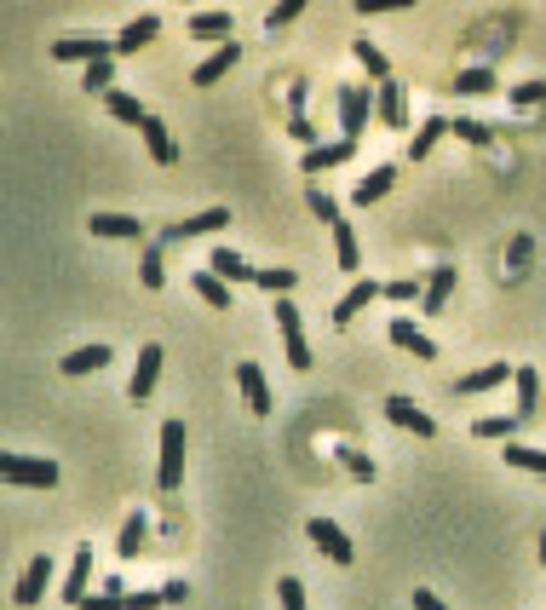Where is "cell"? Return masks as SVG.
<instances>
[{
    "instance_id": "4316f807",
    "label": "cell",
    "mask_w": 546,
    "mask_h": 610,
    "mask_svg": "<svg viewBox=\"0 0 546 610\" xmlns=\"http://www.w3.org/2000/svg\"><path fill=\"white\" fill-rule=\"evenodd\" d=\"M449 294H455V265H437L432 277H426V311H443V305H449Z\"/></svg>"
},
{
    "instance_id": "836d02e7",
    "label": "cell",
    "mask_w": 546,
    "mask_h": 610,
    "mask_svg": "<svg viewBox=\"0 0 546 610\" xmlns=\"http://www.w3.org/2000/svg\"><path fill=\"white\" fill-rule=\"evenodd\" d=\"M81 610H133V593H127L121 582H110L104 593H87V599H81Z\"/></svg>"
},
{
    "instance_id": "ba28073f",
    "label": "cell",
    "mask_w": 546,
    "mask_h": 610,
    "mask_svg": "<svg viewBox=\"0 0 546 610\" xmlns=\"http://www.w3.org/2000/svg\"><path fill=\"white\" fill-rule=\"evenodd\" d=\"M161 363H167V352H161L156 340L150 346H138V363H133V380H127V398L144 403L150 392H156V380H161Z\"/></svg>"
},
{
    "instance_id": "7bdbcfd3",
    "label": "cell",
    "mask_w": 546,
    "mask_h": 610,
    "mask_svg": "<svg viewBox=\"0 0 546 610\" xmlns=\"http://www.w3.org/2000/svg\"><path fill=\"white\" fill-rule=\"evenodd\" d=\"M305 202H311V213H317L322 225H334V219H340V202H334L328 190H317V185H311V196H305Z\"/></svg>"
},
{
    "instance_id": "ffe728a7",
    "label": "cell",
    "mask_w": 546,
    "mask_h": 610,
    "mask_svg": "<svg viewBox=\"0 0 546 610\" xmlns=\"http://www.w3.org/2000/svg\"><path fill=\"white\" fill-rule=\"evenodd\" d=\"M138 133H144V144H150V156H156L161 167L179 162V144H173V133H167V121H161V116H150L144 127H138Z\"/></svg>"
},
{
    "instance_id": "8d00e7d4",
    "label": "cell",
    "mask_w": 546,
    "mask_h": 610,
    "mask_svg": "<svg viewBox=\"0 0 546 610\" xmlns=\"http://www.w3.org/2000/svg\"><path fill=\"white\" fill-rule=\"evenodd\" d=\"M380 294H386L391 305H414V300H426V288H420V277H397V282H380Z\"/></svg>"
},
{
    "instance_id": "f35d334b",
    "label": "cell",
    "mask_w": 546,
    "mask_h": 610,
    "mask_svg": "<svg viewBox=\"0 0 546 610\" xmlns=\"http://www.w3.org/2000/svg\"><path fill=\"white\" fill-rule=\"evenodd\" d=\"M81 87H87V93H104V98H110V93H115V58H104V64H87Z\"/></svg>"
},
{
    "instance_id": "7402d4cb",
    "label": "cell",
    "mask_w": 546,
    "mask_h": 610,
    "mask_svg": "<svg viewBox=\"0 0 546 610\" xmlns=\"http://www.w3.org/2000/svg\"><path fill=\"white\" fill-rule=\"evenodd\" d=\"M230 29H236L230 12H190V35H196V41H219V47H225Z\"/></svg>"
},
{
    "instance_id": "8992f818",
    "label": "cell",
    "mask_w": 546,
    "mask_h": 610,
    "mask_svg": "<svg viewBox=\"0 0 546 610\" xmlns=\"http://www.w3.org/2000/svg\"><path fill=\"white\" fill-rule=\"evenodd\" d=\"M184 478V421H161V490H179Z\"/></svg>"
},
{
    "instance_id": "9c48e42d",
    "label": "cell",
    "mask_w": 546,
    "mask_h": 610,
    "mask_svg": "<svg viewBox=\"0 0 546 610\" xmlns=\"http://www.w3.org/2000/svg\"><path fill=\"white\" fill-rule=\"evenodd\" d=\"M386 415H391V426H403V432H414V438H437V421L409 398V392H391V398H386Z\"/></svg>"
},
{
    "instance_id": "ab89813d",
    "label": "cell",
    "mask_w": 546,
    "mask_h": 610,
    "mask_svg": "<svg viewBox=\"0 0 546 610\" xmlns=\"http://www.w3.org/2000/svg\"><path fill=\"white\" fill-rule=\"evenodd\" d=\"M449 133H455V139H466V144H495V127H483V121H466V116L449 121Z\"/></svg>"
},
{
    "instance_id": "f907efd6",
    "label": "cell",
    "mask_w": 546,
    "mask_h": 610,
    "mask_svg": "<svg viewBox=\"0 0 546 610\" xmlns=\"http://www.w3.org/2000/svg\"><path fill=\"white\" fill-rule=\"evenodd\" d=\"M184 593H190L184 582H161V605H184Z\"/></svg>"
},
{
    "instance_id": "5b68a950",
    "label": "cell",
    "mask_w": 546,
    "mask_h": 610,
    "mask_svg": "<svg viewBox=\"0 0 546 610\" xmlns=\"http://www.w3.org/2000/svg\"><path fill=\"white\" fill-rule=\"evenodd\" d=\"M52 58H58V64H104V58H115V41H98V35H64V41H52Z\"/></svg>"
},
{
    "instance_id": "7a4b0ae2",
    "label": "cell",
    "mask_w": 546,
    "mask_h": 610,
    "mask_svg": "<svg viewBox=\"0 0 546 610\" xmlns=\"http://www.w3.org/2000/svg\"><path fill=\"white\" fill-rule=\"evenodd\" d=\"M0 478H6V484H23V490H52V484H58V467L41 461V455H0Z\"/></svg>"
},
{
    "instance_id": "816d5d0a",
    "label": "cell",
    "mask_w": 546,
    "mask_h": 610,
    "mask_svg": "<svg viewBox=\"0 0 546 610\" xmlns=\"http://www.w3.org/2000/svg\"><path fill=\"white\" fill-rule=\"evenodd\" d=\"M541 564H546V536H541Z\"/></svg>"
},
{
    "instance_id": "f1b7e54d",
    "label": "cell",
    "mask_w": 546,
    "mask_h": 610,
    "mask_svg": "<svg viewBox=\"0 0 546 610\" xmlns=\"http://www.w3.org/2000/svg\"><path fill=\"white\" fill-rule=\"evenodd\" d=\"M334 254H340V271H363V254H357V231L345 225V213L334 219Z\"/></svg>"
},
{
    "instance_id": "277c9868",
    "label": "cell",
    "mask_w": 546,
    "mask_h": 610,
    "mask_svg": "<svg viewBox=\"0 0 546 610\" xmlns=\"http://www.w3.org/2000/svg\"><path fill=\"white\" fill-rule=\"evenodd\" d=\"M305 536H311V547H317L322 559H334V564H351V559H357L351 536H345L334 518H311V524H305Z\"/></svg>"
},
{
    "instance_id": "52a82bcc",
    "label": "cell",
    "mask_w": 546,
    "mask_h": 610,
    "mask_svg": "<svg viewBox=\"0 0 546 610\" xmlns=\"http://www.w3.org/2000/svg\"><path fill=\"white\" fill-rule=\"evenodd\" d=\"M225 225H230V208H207V213H196V219L167 225V231H161V248H173V242H196V236H213V231H225Z\"/></svg>"
},
{
    "instance_id": "f6af8a7d",
    "label": "cell",
    "mask_w": 546,
    "mask_h": 610,
    "mask_svg": "<svg viewBox=\"0 0 546 610\" xmlns=\"http://www.w3.org/2000/svg\"><path fill=\"white\" fill-rule=\"evenodd\" d=\"M299 12H305V0H282V6H271V18H265V24H271V29H288Z\"/></svg>"
},
{
    "instance_id": "d590c367",
    "label": "cell",
    "mask_w": 546,
    "mask_h": 610,
    "mask_svg": "<svg viewBox=\"0 0 546 610\" xmlns=\"http://www.w3.org/2000/svg\"><path fill=\"white\" fill-rule=\"evenodd\" d=\"M351 52H357V64H363L374 81H391V64H386V52L374 47V41H351Z\"/></svg>"
},
{
    "instance_id": "8fae6325",
    "label": "cell",
    "mask_w": 546,
    "mask_h": 610,
    "mask_svg": "<svg viewBox=\"0 0 546 610\" xmlns=\"http://www.w3.org/2000/svg\"><path fill=\"white\" fill-rule=\"evenodd\" d=\"M236 386H242V398H248L253 415H271V409H276L271 380H265V369H259V363H236Z\"/></svg>"
},
{
    "instance_id": "60d3db41",
    "label": "cell",
    "mask_w": 546,
    "mask_h": 610,
    "mask_svg": "<svg viewBox=\"0 0 546 610\" xmlns=\"http://www.w3.org/2000/svg\"><path fill=\"white\" fill-rule=\"evenodd\" d=\"M253 282H259L265 294H276V300H282V294H288L299 277H294V271H276V265H271V271H253Z\"/></svg>"
},
{
    "instance_id": "e575fe53",
    "label": "cell",
    "mask_w": 546,
    "mask_h": 610,
    "mask_svg": "<svg viewBox=\"0 0 546 610\" xmlns=\"http://www.w3.org/2000/svg\"><path fill=\"white\" fill-rule=\"evenodd\" d=\"M196 294H202L213 311H230V282L213 277V271H196Z\"/></svg>"
},
{
    "instance_id": "1f68e13d",
    "label": "cell",
    "mask_w": 546,
    "mask_h": 610,
    "mask_svg": "<svg viewBox=\"0 0 546 610\" xmlns=\"http://www.w3.org/2000/svg\"><path fill=\"white\" fill-rule=\"evenodd\" d=\"M104 104H110V116H115V121H127V127H144V121H150V110H144L133 93H121V87H115Z\"/></svg>"
},
{
    "instance_id": "ee69618b",
    "label": "cell",
    "mask_w": 546,
    "mask_h": 610,
    "mask_svg": "<svg viewBox=\"0 0 546 610\" xmlns=\"http://www.w3.org/2000/svg\"><path fill=\"white\" fill-rule=\"evenodd\" d=\"M276 599H282V610H311V605H305V587H299L294 576H282V582H276Z\"/></svg>"
},
{
    "instance_id": "603a6c76",
    "label": "cell",
    "mask_w": 546,
    "mask_h": 610,
    "mask_svg": "<svg viewBox=\"0 0 546 610\" xmlns=\"http://www.w3.org/2000/svg\"><path fill=\"white\" fill-rule=\"evenodd\" d=\"M87 582H92V553H87V547H81V553H75V564H69V576H64V593H58V599H69V605L81 610V599H87Z\"/></svg>"
},
{
    "instance_id": "3957f363",
    "label": "cell",
    "mask_w": 546,
    "mask_h": 610,
    "mask_svg": "<svg viewBox=\"0 0 546 610\" xmlns=\"http://www.w3.org/2000/svg\"><path fill=\"white\" fill-rule=\"evenodd\" d=\"M368 116H374V93H368V87H340V133H345V144L363 139Z\"/></svg>"
},
{
    "instance_id": "4dcf8cb0",
    "label": "cell",
    "mask_w": 546,
    "mask_h": 610,
    "mask_svg": "<svg viewBox=\"0 0 546 610\" xmlns=\"http://www.w3.org/2000/svg\"><path fill=\"white\" fill-rule=\"evenodd\" d=\"M449 93H460V98H483V93H495V70H483V64H478V70H460Z\"/></svg>"
},
{
    "instance_id": "bcb514c9",
    "label": "cell",
    "mask_w": 546,
    "mask_h": 610,
    "mask_svg": "<svg viewBox=\"0 0 546 610\" xmlns=\"http://www.w3.org/2000/svg\"><path fill=\"white\" fill-rule=\"evenodd\" d=\"M340 455H345V472H351V478H363V484L374 478V461H368L363 449H340Z\"/></svg>"
},
{
    "instance_id": "6da1fadb",
    "label": "cell",
    "mask_w": 546,
    "mask_h": 610,
    "mask_svg": "<svg viewBox=\"0 0 546 610\" xmlns=\"http://www.w3.org/2000/svg\"><path fill=\"white\" fill-rule=\"evenodd\" d=\"M271 317H276V329H282V346H288V363H294L299 375H305V369H311L317 357H311V346H305V317H299V305L288 300V294H282V300L271 305Z\"/></svg>"
},
{
    "instance_id": "5bb4252c",
    "label": "cell",
    "mask_w": 546,
    "mask_h": 610,
    "mask_svg": "<svg viewBox=\"0 0 546 610\" xmlns=\"http://www.w3.org/2000/svg\"><path fill=\"white\" fill-rule=\"evenodd\" d=\"M374 294H380V282H368V277H357V282H351V288H345V300L334 305V329H351V323L363 317V305L374 300Z\"/></svg>"
},
{
    "instance_id": "44dd1931",
    "label": "cell",
    "mask_w": 546,
    "mask_h": 610,
    "mask_svg": "<svg viewBox=\"0 0 546 610\" xmlns=\"http://www.w3.org/2000/svg\"><path fill=\"white\" fill-rule=\"evenodd\" d=\"M391 185H397V167H374V173H368L363 185L351 190V202H357V208H374V202H380V196H391Z\"/></svg>"
},
{
    "instance_id": "b9f144b4",
    "label": "cell",
    "mask_w": 546,
    "mask_h": 610,
    "mask_svg": "<svg viewBox=\"0 0 546 610\" xmlns=\"http://www.w3.org/2000/svg\"><path fill=\"white\" fill-rule=\"evenodd\" d=\"M138 282H144V288H161V282H167V271H161V248H144V265H138Z\"/></svg>"
},
{
    "instance_id": "83f0119b",
    "label": "cell",
    "mask_w": 546,
    "mask_h": 610,
    "mask_svg": "<svg viewBox=\"0 0 546 610\" xmlns=\"http://www.w3.org/2000/svg\"><path fill=\"white\" fill-rule=\"evenodd\" d=\"M207 271H213V277H225V282H253L248 259H242V254H230L225 242H219V248H213V265H207Z\"/></svg>"
},
{
    "instance_id": "2e32d148",
    "label": "cell",
    "mask_w": 546,
    "mask_h": 610,
    "mask_svg": "<svg viewBox=\"0 0 546 610\" xmlns=\"http://www.w3.org/2000/svg\"><path fill=\"white\" fill-rule=\"evenodd\" d=\"M87 231L92 236H110V242H138V236H144V225H138L133 213H92Z\"/></svg>"
},
{
    "instance_id": "4fadbf2b",
    "label": "cell",
    "mask_w": 546,
    "mask_h": 610,
    "mask_svg": "<svg viewBox=\"0 0 546 610\" xmlns=\"http://www.w3.org/2000/svg\"><path fill=\"white\" fill-rule=\"evenodd\" d=\"M512 375H518L512 363H483V369H472V375L455 380V392H460V398H478V392H495V386H506Z\"/></svg>"
},
{
    "instance_id": "e0dca14e",
    "label": "cell",
    "mask_w": 546,
    "mask_h": 610,
    "mask_svg": "<svg viewBox=\"0 0 546 610\" xmlns=\"http://www.w3.org/2000/svg\"><path fill=\"white\" fill-rule=\"evenodd\" d=\"M391 346H403V352H414V357H420V363H432V357H437V346H432V340H426V334H420V329H414V323H409V317H391Z\"/></svg>"
},
{
    "instance_id": "c3c4849f",
    "label": "cell",
    "mask_w": 546,
    "mask_h": 610,
    "mask_svg": "<svg viewBox=\"0 0 546 610\" xmlns=\"http://www.w3.org/2000/svg\"><path fill=\"white\" fill-rule=\"evenodd\" d=\"M409 599H414V610H449V605H443V599L432 593V587H414Z\"/></svg>"
},
{
    "instance_id": "d4e9b609",
    "label": "cell",
    "mask_w": 546,
    "mask_h": 610,
    "mask_svg": "<svg viewBox=\"0 0 546 610\" xmlns=\"http://www.w3.org/2000/svg\"><path fill=\"white\" fill-rule=\"evenodd\" d=\"M104 363H110V346H75L58 369H64V375H98Z\"/></svg>"
},
{
    "instance_id": "484cf974",
    "label": "cell",
    "mask_w": 546,
    "mask_h": 610,
    "mask_svg": "<svg viewBox=\"0 0 546 610\" xmlns=\"http://www.w3.org/2000/svg\"><path fill=\"white\" fill-rule=\"evenodd\" d=\"M443 133H449V121H443V116H426V121H420V133L409 139V162H426V156H432V144L443 139Z\"/></svg>"
},
{
    "instance_id": "cb8c5ba5",
    "label": "cell",
    "mask_w": 546,
    "mask_h": 610,
    "mask_svg": "<svg viewBox=\"0 0 546 610\" xmlns=\"http://www.w3.org/2000/svg\"><path fill=\"white\" fill-rule=\"evenodd\" d=\"M512 386H518V421H535V415H541V375H535V369H518Z\"/></svg>"
},
{
    "instance_id": "681fc988",
    "label": "cell",
    "mask_w": 546,
    "mask_h": 610,
    "mask_svg": "<svg viewBox=\"0 0 546 610\" xmlns=\"http://www.w3.org/2000/svg\"><path fill=\"white\" fill-rule=\"evenodd\" d=\"M288 133H294L299 144H311V150H317V133H311V121H305V116H294V121H288Z\"/></svg>"
},
{
    "instance_id": "74e56055",
    "label": "cell",
    "mask_w": 546,
    "mask_h": 610,
    "mask_svg": "<svg viewBox=\"0 0 546 610\" xmlns=\"http://www.w3.org/2000/svg\"><path fill=\"white\" fill-rule=\"evenodd\" d=\"M518 415H483L478 426H472V432H478V438H501V444H512V432H518Z\"/></svg>"
},
{
    "instance_id": "d6986e66",
    "label": "cell",
    "mask_w": 546,
    "mask_h": 610,
    "mask_svg": "<svg viewBox=\"0 0 546 610\" xmlns=\"http://www.w3.org/2000/svg\"><path fill=\"white\" fill-rule=\"evenodd\" d=\"M357 156V144H345V139H334V144H317V150H305V173H328V167H345Z\"/></svg>"
},
{
    "instance_id": "7c38bea8",
    "label": "cell",
    "mask_w": 546,
    "mask_h": 610,
    "mask_svg": "<svg viewBox=\"0 0 546 610\" xmlns=\"http://www.w3.org/2000/svg\"><path fill=\"white\" fill-rule=\"evenodd\" d=\"M156 35H161V18H156V12H138L133 24H121V35H115V58H133V52H144Z\"/></svg>"
},
{
    "instance_id": "9a60e30c",
    "label": "cell",
    "mask_w": 546,
    "mask_h": 610,
    "mask_svg": "<svg viewBox=\"0 0 546 610\" xmlns=\"http://www.w3.org/2000/svg\"><path fill=\"white\" fill-rule=\"evenodd\" d=\"M236 58H242V47H236V41H225L219 52H207L202 64L190 70V87H213V81H225V70L236 64Z\"/></svg>"
},
{
    "instance_id": "7dc6e473",
    "label": "cell",
    "mask_w": 546,
    "mask_h": 610,
    "mask_svg": "<svg viewBox=\"0 0 546 610\" xmlns=\"http://www.w3.org/2000/svg\"><path fill=\"white\" fill-rule=\"evenodd\" d=\"M541 98H546L541 81H524V87H512V104H541Z\"/></svg>"
},
{
    "instance_id": "30bf717a",
    "label": "cell",
    "mask_w": 546,
    "mask_h": 610,
    "mask_svg": "<svg viewBox=\"0 0 546 610\" xmlns=\"http://www.w3.org/2000/svg\"><path fill=\"white\" fill-rule=\"evenodd\" d=\"M46 587H52V559H46V553H35V559L23 564V576H18V587H12V599L29 610V605H41Z\"/></svg>"
},
{
    "instance_id": "ac0fdd59",
    "label": "cell",
    "mask_w": 546,
    "mask_h": 610,
    "mask_svg": "<svg viewBox=\"0 0 546 610\" xmlns=\"http://www.w3.org/2000/svg\"><path fill=\"white\" fill-rule=\"evenodd\" d=\"M374 116L386 121V127H409V110H403V87H397V81H380V87H374Z\"/></svg>"
},
{
    "instance_id": "f546056e",
    "label": "cell",
    "mask_w": 546,
    "mask_h": 610,
    "mask_svg": "<svg viewBox=\"0 0 546 610\" xmlns=\"http://www.w3.org/2000/svg\"><path fill=\"white\" fill-rule=\"evenodd\" d=\"M144 536H150V524H144V513H133L121 524V536H115V553H121V559H138V553H144Z\"/></svg>"
},
{
    "instance_id": "d6a6232c",
    "label": "cell",
    "mask_w": 546,
    "mask_h": 610,
    "mask_svg": "<svg viewBox=\"0 0 546 610\" xmlns=\"http://www.w3.org/2000/svg\"><path fill=\"white\" fill-rule=\"evenodd\" d=\"M501 461H506V467H518V472H541V478H546V449L506 444V449H501Z\"/></svg>"
}]
</instances>
